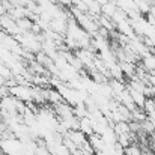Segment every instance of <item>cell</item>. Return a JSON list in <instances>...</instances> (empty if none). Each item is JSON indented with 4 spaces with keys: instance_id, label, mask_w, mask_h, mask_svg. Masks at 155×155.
Wrapping results in <instances>:
<instances>
[{
    "instance_id": "7a4b0ae2",
    "label": "cell",
    "mask_w": 155,
    "mask_h": 155,
    "mask_svg": "<svg viewBox=\"0 0 155 155\" xmlns=\"http://www.w3.org/2000/svg\"><path fill=\"white\" fill-rule=\"evenodd\" d=\"M127 89L130 91V94H131V97H133V100H134L136 105L143 108V105H145V103H146V98H148V97H146L143 92H140V91H137V89L131 87L130 84H127Z\"/></svg>"
},
{
    "instance_id": "4fadbf2b",
    "label": "cell",
    "mask_w": 155,
    "mask_h": 155,
    "mask_svg": "<svg viewBox=\"0 0 155 155\" xmlns=\"http://www.w3.org/2000/svg\"><path fill=\"white\" fill-rule=\"evenodd\" d=\"M97 2H98V3H100V5L103 6V5H105L107 2H110V0H97Z\"/></svg>"
},
{
    "instance_id": "30bf717a",
    "label": "cell",
    "mask_w": 155,
    "mask_h": 155,
    "mask_svg": "<svg viewBox=\"0 0 155 155\" xmlns=\"http://www.w3.org/2000/svg\"><path fill=\"white\" fill-rule=\"evenodd\" d=\"M124 154L125 155H143L142 154V149L136 145H130L127 148H124Z\"/></svg>"
},
{
    "instance_id": "5b68a950",
    "label": "cell",
    "mask_w": 155,
    "mask_h": 155,
    "mask_svg": "<svg viewBox=\"0 0 155 155\" xmlns=\"http://www.w3.org/2000/svg\"><path fill=\"white\" fill-rule=\"evenodd\" d=\"M119 63H120V68H122V71H124V74H125L127 77L133 78V77L136 75V69H137V65H136V63H133V62H127V60L119 62Z\"/></svg>"
},
{
    "instance_id": "3957f363",
    "label": "cell",
    "mask_w": 155,
    "mask_h": 155,
    "mask_svg": "<svg viewBox=\"0 0 155 155\" xmlns=\"http://www.w3.org/2000/svg\"><path fill=\"white\" fill-rule=\"evenodd\" d=\"M117 9H119V6L116 5V2L114 0H110V2H107L105 5L101 6V14L105 15V17H108V18H111Z\"/></svg>"
},
{
    "instance_id": "ba28073f",
    "label": "cell",
    "mask_w": 155,
    "mask_h": 155,
    "mask_svg": "<svg viewBox=\"0 0 155 155\" xmlns=\"http://www.w3.org/2000/svg\"><path fill=\"white\" fill-rule=\"evenodd\" d=\"M17 24H18V27H20L23 32H32L35 21H33V20H30L29 17H24V18L17 20Z\"/></svg>"
},
{
    "instance_id": "8fae6325",
    "label": "cell",
    "mask_w": 155,
    "mask_h": 155,
    "mask_svg": "<svg viewBox=\"0 0 155 155\" xmlns=\"http://www.w3.org/2000/svg\"><path fill=\"white\" fill-rule=\"evenodd\" d=\"M6 95H9V87L6 84H0V100L5 98Z\"/></svg>"
},
{
    "instance_id": "277c9868",
    "label": "cell",
    "mask_w": 155,
    "mask_h": 155,
    "mask_svg": "<svg viewBox=\"0 0 155 155\" xmlns=\"http://www.w3.org/2000/svg\"><path fill=\"white\" fill-rule=\"evenodd\" d=\"M142 62H143V68H145L148 72H154L155 71V54L146 53V54L142 57Z\"/></svg>"
},
{
    "instance_id": "9c48e42d",
    "label": "cell",
    "mask_w": 155,
    "mask_h": 155,
    "mask_svg": "<svg viewBox=\"0 0 155 155\" xmlns=\"http://www.w3.org/2000/svg\"><path fill=\"white\" fill-rule=\"evenodd\" d=\"M63 101V97H62V94L57 91V89H48V103H51L53 105H56V104L62 103Z\"/></svg>"
},
{
    "instance_id": "52a82bcc",
    "label": "cell",
    "mask_w": 155,
    "mask_h": 155,
    "mask_svg": "<svg viewBox=\"0 0 155 155\" xmlns=\"http://www.w3.org/2000/svg\"><path fill=\"white\" fill-rule=\"evenodd\" d=\"M15 23H17V21H15L9 14H3V15H0V29H2V30L8 32Z\"/></svg>"
},
{
    "instance_id": "7c38bea8",
    "label": "cell",
    "mask_w": 155,
    "mask_h": 155,
    "mask_svg": "<svg viewBox=\"0 0 155 155\" xmlns=\"http://www.w3.org/2000/svg\"><path fill=\"white\" fill-rule=\"evenodd\" d=\"M5 83H6V78H5L2 74H0V84H5Z\"/></svg>"
},
{
    "instance_id": "6da1fadb",
    "label": "cell",
    "mask_w": 155,
    "mask_h": 155,
    "mask_svg": "<svg viewBox=\"0 0 155 155\" xmlns=\"http://www.w3.org/2000/svg\"><path fill=\"white\" fill-rule=\"evenodd\" d=\"M9 94L14 95L17 100L29 103L33 101V87L26 86V84H15L14 87H9Z\"/></svg>"
},
{
    "instance_id": "8992f818",
    "label": "cell",
    "mask_w": 155,
    "mask_h": 155,
    "mask_svg": "<svg viewBox=\"0 0 155 155\" xmlns=\"http://www.w3.org/2000/svg\"><path fill=\"white\" fill-rule=\"evenodd\" d=\"M80 130H81L87 137L92 136V134H95V133H94V127H92V120L89 119V116L80 119Z\"/></svg>"
}]
</instances>
